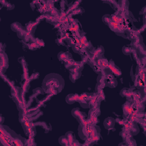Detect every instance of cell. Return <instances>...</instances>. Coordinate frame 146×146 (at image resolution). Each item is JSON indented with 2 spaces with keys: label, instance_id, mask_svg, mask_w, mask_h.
<instances>
[{
  "label": "cell",
  "instance_id": "3957f363",
  "mask_svg": "<svg viewBox=\"0 0 146 146\" xmlns=\"http://www.w3.org/2000/svg\"><path fill=\"white\" fill-rule=\"evenodd\" d=\"M11 93L12 95L13 99L17 104L19 110H23L24 108V101L22 95V90L20 88L12 87L11 90Z\"/></svg>",
  "mask_w": 146,
  "mask_h": 146
},
{
  "label": "cell",
  "instance_id": "83f0119b",
  "mask_svg": "<svg viewBox=\"0 0 146 146\" xmlns=\"http://www.w3.org/2000/svg\"><path fill=\"white\" fill-rule=\"evenodd\" d=\"M72 49L75 52H79L80 51V46H79L78 44L74 45L72 47Z\"/></svg>",
  "mask_w": 146,
  "mask_h": 146
},
{
  "label": "cell",
  "instance_id": "4316f807",
  "mask_svg": "<svg viewBox=\"0 0 146 146\" xmlns=\"http://www.w3.org/2000/svg\"><path fill=\"white\" fill-rule=\"evenodd\" d=\"M100 137V135H96V136H93L92 137H91V138L88 139L87 140H88V141L90 143H95V142H96L97 141H98V140H99Z\"/></svg>",
  "mask_w": 146,
  "mask_h": 146
},
{
  "label": "cell",
  "instance_id": "7c38bea8",
  "mask_svg": "<svg viewBox=\"0 0 146 146\" xmlns=\"http://www.w3.org/2000/svg\"><path fill=\"white\" fill-rule=\"evenodd\" d=\"M108 68L109 70L112 72V73L117 76H119L121 75V71L120 69V68L116 66L115 63V62L111 59L110 61H108Z\"/></svg>",
  "mask_w": 146,
  "mask_h": 146
},
{
  "label": "cell",
  "instance_id": "d6986e66",
  "mask_svg": "<svg viewBox=\"0 0 146 146\" xmlns=\"http://www.w3.org/2000/svg\"><path fill=\"white\" fill-rule=\"evenodd\" d=\"M27 142V140L18 135V136L15 138L13 141V145H25Z\"/></svg>",
  "mask_w": 146,
  "mask_h": 146
},
{
  "label": "cell",
  "instance_id": "6da1fadb",
  "mask_svg": "<svg viewBox=\"0 0 146 146\" xmlns=\"http://www.w3.org/2000/svg\"><path fill=\"white\" fill-rule=\"evenodd\" d=\"M64 87V80L61 75L50 73L46 75L42 82V89L44 93L57 95Z\"/></svg>",
  "mask_w": 146,
  "mask_h": 146
},
{
  "label": "cell",
  "instance_id": "e0dca14e",
  "mask_svg": "<svg viewBox=\"0 0 146 146\" xmlns=\"http://www.w3.org/2000/svg\"><path fill=\"white\" fill-rule=\"evenodd\" d=\"M79 95L78 94H70L66 97V101L69 104H72L78 101Z\"/></svg>",
  "mask_w": 146,
  "mask_h": 146
},
{
  "label": "cell",
  "instance_id": "9c48e42d",
  "mask_svg": "<svg viewBox=\"0 0 146 146\" xmlns=\"http://www.w3.org/2000/svg\"><path fill=\"white\" fill-rule=\"evenodd\" d=\"M108 25L109 26L111 30L114 31L116 34L123 36L124 30V27L122 24H118L116 22L111 21L108 24Z\"/></svg>",
  "mask_w": 146,
  "mask_h": 146
},
{
  "label": "cell",
  "instance_id": "f546056e",
  "mask_svg": "<svg viewBox=\"0 0 146 146\" xmlns=\"http://www.w3.org/2000/svg\"><path fill=\"white\" fill-rule=\"evenodd\" d=\"M80 41V43H81L82 44H83L85 42H87V38H86V37L85 36H82V38H81Z\"/></svg>",
  "mask_w": 146,
  "mask_h": 146
},
{
  "label": "cell",
  "instance_id": "f1b7e54d",
  "mask_svg": "<svg viewBox=\"0 0 146 146\" xmlns=\"http://www.w3.org/2000/svg\"><path fill=\"white\" fill-rule=\"evenodd\" d=\"M83 47H86V48H90L92 46H91V43L90 42H85L83 44Z\"/></svg>",
  "mask_w": 146,
  "mask_h": 146
},
{
  "label": "cell",
  "instance_id": "d4e9b609",
  "mask_svg": "<svg viewBox=\"0 0 146 146\" xmlns=\"http://www.w3.org/2000/svg\"><path fill=\"white\" fill-rule=\"evenodd\" d=\"M132 51H133L132 48L130 47L125 46H123L122 48V52L124 55H129L132 52Z\"/></svg>",
  "mask_w": 146,
  "mask_h": 146
},
{
  "label": "cell",
  "instance_id": "5bb4252c",
  "mask_svg": "<svg viewBox=\"0 0 146 146\" xmlns=\"http://www.w3.org/2000/svg\"><path fill=\"white\" fill-rule=\"evenodd\" d=\"M116 123V119L112 117L109 116L106 118L103 121V125L107 130L113 129Z\"/></svg>",
  "mask_w": 146,
  "mask_h": 146
},
{
  "label": "cell",
  "instance_id": "52a82bcc",
  "mask_svg": "<svg viewBox=\"0 0 146 146\" xmlns=\"http://www.w3.org/2000/svg\"><path fill=\"white\" fill-rule=\"evenodd\" d=\"M135 103L131 100H127L123 105V116L125 119H128L129 116L132 115V112L134 111Z\"/></svg>",
  "mask_w": 146,
  "mask_h": 146
},
{
  "label": "cell",
  "instance_id": "ffe728a7",
  "mask_svg": "<svg viewBox=\"0 0 146 146\" xmlns=\"http://www.w3.org/2000/svg\"><path fill=\"white\" fill-rule=\"evenodd\" d=\"M82 73L81 71H71L70 73L69 78L70 80L73 82L75 83L81 76Z\"/></svg>",
  "mask_w": 146,
  "mask_h": 146
},
{
  "label": "cell",
  "instance_id": "30bf717a",
  "mask_svg": "<svg viewBox=\"0 0 146 146\" xmlns=\"http://www.w3.org/2000/svg\"><path fill=\"white\" fill-rule=\"evenodd\" d=\"M89 101V93L84 92L79 95L77 102L83 108H90Z\"/></svg>",
  "mask_w": 146,
  "mask_h": 146
},
{
  "label": "cell",
  "instance_id": "1f68e13d",
  "mask_svg": "<svg viewBox=\"0 0 146 146\" xmlns=\"http://www.w3.org/2000/svg\"><path fill=\"white\" fill-rule=\"evenodd\" d=\"M80 145V144L79 143L78 141H77L76 140H75L72 144L71 145Z\"/></svg>",
  "mask_w": 146,
  "mask_h": 146
},
{
  "label": "cell",
  "instance_id": "8992f818",
  "mask_svg": "<svg viewBox=\"0 0 146 146\" xmlns=\"http://www.w3.org/2000/svg\"><path fill=\"white\" fill-rule=\"evenodd\" d=\"M21 124L25 134L27 136L32 137L35 135L36 131L34 124L33 123H31L30 121H25L22 122Z\"/></svg>",
  "mask_w": 146,
  "mask_h": 146
},
{
  "label": "cell",
  "instance_id": "d6a6232c",
  "mask_svg": "<svg viewBox=\"0 0 146 146\" xmlns=\"http://www.w3.org/2000/svg\"><path fill=\"white\" fill-rule=\"evenodd\" d=\"M56 41H59V43H58V44H62V43H63V40H62V39H61V38H58V39H56Z\"/></svg>",
  "mask_w": 146,
  "mask_h": 146
},
{
  "label": "cell",
  "instance_id": "9a60e30c",
  "mask_svg": "<svg viewBox=\"0 0 146 146\" xmlns=\"http://www.w3.org/2000/svg\"><path fill=\"white\" fill-rule=\"evenodd\" d=\"M58 58L60 61H64L65 63L72 60V55L68 52L61 51L58 54Z\"/></svg>",
  "mask_w": 146,
  "mask_h": 146
},
{
  "label": "cell",
  "instance_id": "8fae6325",
  "mask_svg": "<svg viewBox=\"0 0 146 146\" xmlns=\"http://www.w3.org/2000/svg\"><path fill=\"white\" fill-rule=\"evenodd\" d=\"M0 58H1V72L2 73V71L4 69L6 70L9 67V59L6 54L3 50L1 51L0 52Z\"/></svg>",
  "mask_w": 146,
  "mask_h": 146
},
{
  "label": "cell",
  "instance_id": "5b68a950",
  "mask_svg": "<svg viewBox=\"0 0 146 146\" xmlns=\"http://www.w3.org/2000/svg\"><path fill=\"white\" fill-rule=\"evenodd\" d=\"M71 115L78 120L79 124L83 125L88 124L87 120L86 119L87 117V114L85 112L81 111L79 108H73L71 111Z\"/></svg>",
  "mask_w": 146,
  "mask_h": 146
},
{
  "label": "cell",
  "instance_id": "7a4b0ae2",
  "mask_svg": "<svg viewBox=\"0 0 146 146\" xmlns=\"http://www.w3.org/2000/svg\"><path fill=\"white\" fill-rule=\"evenodd\" d=\"M0 132V137L6 140L13 145V141L18 136V134L11 129L9 127L4 125L2 124H1Z\"/></svg>",
  "mask_w": 146,
  "mask_h": 146
},
{
  "label": "cell",
  "instance_id": "7402d4cb",
  "mask_svg": "<svg viewBox=\"0 0 146 146\" xmlns=\"http://www.w3.org/2000/svg\"><path fill=\"white\" fill-rule=\"evenodd\" d=\"M65 136H66L67 140H68L69 142V145H71V144L76 140L75 139V136L72 131H68L66 133Z\"/></svg>",
  "mask_w": 146,
  "mask_h": 146
},
{
  "label": "cell",
  "instance_id": "cb8c5ba5",
  "mask_svg": "<svg viewBox=\"0 0 146 146\" xmlns=\"http://www.w3.org/2000/svg\"><path fill=\"white\" fill-rule=\"evenodd\" d=\"M58 142L61 145H63V146H68V145H69L68 140H67L65 135L59 137V138L58 139Z\"/></svg>",
  "mask_w": 146,
  "mask_h": 146
},
{
  "label": "cell",
  "instance_id": "603a6c76",
  "mask_svg": "<svg viewBox=\"0 0 146 146\" xmlns=\"http://www.w3.org/2000/svg\"><path fill=\"white\" fill-rule=\"evenodd\" d=\"M23 28V27H22V25L19 22H14L11 25V30L17 33H18Z\"/></svg>",
  "mask_w": 146,
  "mask_h": 146
},
{
  "label": "cell",
  "instance_id": "4fadbf2b",
  "mask_svg": "<svg viewBox=\"0 0 146 146\" xmlns=\"http://www.w3.org/2000/svg\"><path fill=\"white\" fill-rule=\"evenodd\" d=\"M128 131L131 135H136L139 132V128L136 121L129 120L128 122Z\"/></svg>",
  "mask_w": 146,
  "mask_h": 146
},
{
  "label": "cell",
  "instance_id": "484cf974",
  "mask_svg": "<svg viewBox=\"0 0 146 146\" xmlns=\"http://www.w3.org/2000/svg\"><path fill=\"white\" fill-rule=\"evenodd\" d=\"M102 21L103 22L106 24L107 25L111 21V15L109 14H106L104 15L102 17Z\"/></svg>",
  "mask_w": 146,
  "mask_h": 146
},
{
  "label": "cell",
  "instance_id": "ba28073f",
  "mask_svg": "<svg viewBox=\"0 0 146 146\" xmlns=\"http://www.w3.org/2000/svg\"><path fill=\"white\" fill-rule=\"evenodd\" d=\"M78 135L83 140H87L90 137L89 125L80 124L78 127Z\"/></svg>",
  "mask_w": 146,
  "mask_h": 146
},
{
  "label": "cell",
  "instance_id": "2e32d148",
  "mask_svg": "<svg viewBox=\"0 0 146 146\" xmlns=\"http://www.w3.org/2000/svg\"><path fill=\"white\" fill-rule=\"evenodd\" d=\"M89 129H90L89 138L92 137L93 136L98 135H100V132L101 131L100 127L96 125H89Z\"/></svg>",
  "mask_w": 146,
  "mask_h": 146
},
{
  "label": "cell",
  "instance_id": "4dcf8cb0",
  "mask_svg": "<svg viewBox=\"0 0 146 146\" xmlns=\"http://www.w3.org/2000/svg\"><path fill=\"white\" fill-rule=\"evenodd\" d=\"M116 121H117L120 124H121V125H124L125 123V122L123 120H120V119H119V120H116Z\"/></svg>",
  "mask_w": 146,
  "mask_h": 146
},
{
  "label": "cell",
  "instance_id": "ac0fdd59",
  "mask_svg": "<svg viewBox=\"0 0 146 146\" xmlns=\"http://www.w3.org/2000/svg\"><path fill=\"white\" fill-rule=\"evenodd\" d=\"M133 91L131 88H123L120 90V95L121 97H126L127 98H131L133 95Z\"/></svg>",
  "mask_w": 146,
  "mask_h": 146
},
{
  "label": "cell",
  "instance_id": "44dd1931",
  "mask_svg": "<svg viewBox=\"0 0 146 146\" xmlns=\"http://www.w3.org/2000/svg\"><path fill=\"white\" fill-rule=\"evenodd\" d=\"M104 52V48L100 46L97 47L95 50H94L93 53H92V56H94L96 58H98L103 55Z\"/></svg>",
  "mask_w": 146,
  "mask_h": 146
},
{
  "label": "cell",
  "instance_id": "277c9868",
  "mask_svg": "<svg viewBox=\"0 0 146 146\" xmlns=\"http://www.w3.org/2000/svg\"><path fill=\"white\" fill-rule=\"evenodd\" d=\"M104 76V84L110 88H115L117 85V81L115 78L114 75L109 70L108 68H105L102 71Z\"/></svg>",
  "mask_w": 146,
  "mask_h": 146
}]
</instances>
